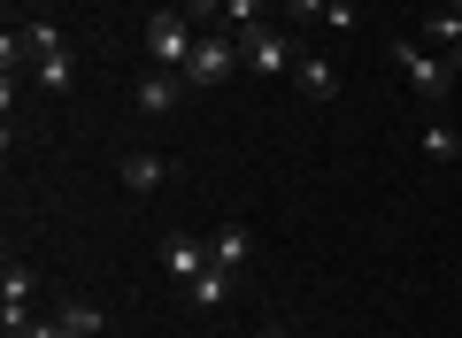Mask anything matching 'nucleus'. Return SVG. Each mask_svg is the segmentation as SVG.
Returning a JSON list of instances; mask_svg holds the SVG:
<instances>
[{
	"mask_svg": "<svg viewBox=\"0 0 462 338\" xmlns=\"http://www.w3.org/2000/svg\"><path fill=\"white\" fill-rule=\"evenodd\" d=\"M139 47H147L154 69H185V62H193V47H200V32H193L185 8H162V16H147V39H139Z\"/></svg>",
	"mask_w": 462,
	"mask_h": 338,
	"instance_id": "nucleus-1",
	"label": "nucleus"
},
{
	"mask_svg": "<svg viewBox=\"0 0 462 338\" xmlns=\"http://www.w3.org/2000/svg\"><path fill=\"white\" fill-rule=\"evenodd\" d=\"M393 62H401V78L416 85V100H424V108H439V100H447V85H455V62H439V54H431L424 39L393 47Z\"/></svg>",
	"mask_w": 462,
	"mask_h": 338,
	"instance_id": "nucleus-2",
	"label": "nucleus"
},
{
	"mask_svg": "<svg viewBox=\"0 0 462 338\" xmlns=\"http://www.w3.org/2000/svg\"><path fill=\"white\" fill-rule=\"evenodd\" d=\"M239 54H247L254 78H293V62H300V47L278 32V23H254V32H239Z\"/></svg>",
	"mask_w": 462,
	"mask_h": 338,
	"instance_id": "nucleus-3",
	"label": "nucleus"
},
{
	"mask_svg": "<svg viewBox=\"0 0 462 338\" xmlns=\"http://www.w3.org/2000/svg\"><path fill=\"white\" fill-rule=\"evenodd\" d=\"M231 69H247V54H239V39H224V32H200L193 62H185V85H193V93H208V85H224Z\"/></svg>",
	"mask_w": 462,
	"mask_h": 338,
	"instance_id": "nucleus-4",
	"label": "nucleus"
},
{
	"mask_svg": "<svg viewBox=\"0 0 462 338\" xmlns=\"http://www.w3.org/2000/svg\"><path fill=\"white\" fill-rule=\"evenodd\" d=\"M32 292H39L32 261L8 254V269H0V323H32Z\"/></svg>",
	"mask_w": 462,
	"mask_h": 338,
	"instance_id": "nucleus-5",
	"label": "nucleus"
},
{
	"mask_svg": "<svg viewBox=\"0 0 462 338\" xmlns=\"http://www.w3.org/2000/svg\"><path fill=\"white\" fill-rule=\"evenodd\" d=\"M185 93H193L185 69H147V78H139V115H178Z\"/></svg>",
	"mask_w": 462,
	"mask_h": 338,
	"instance_id": "nucleus-6",
	"label": "nucleus"
},
{
	"mask_svg": "<svg viewBox=\"0 0 462 338\" xmlns=\"http://www.w3.org/2000/svg\"><path fill=\"white\" fill-rule=\"evenodd\" d=\"M162 269L178 277L185 292H193V285H200V269H208V239H185V231H170V239H162Z\"/></svg>",
	"mask_w": 462,
	"mask_h": 338,
	"instance_id": "nucleus-7",
	"label": "nucleus"
},
{
	"mask_svg": "<svg viewBox=\"0 0 462 338\" xmlns=\"http://www.w3.org/2000/svg\"><path fill=\"white\" fill-rule=\"evenodd\" d=\"M247 254H254V239H247V224H216V231H208V269H224V277H239V269H247Z\"/></svg>",
	"mask_w": 462,
	"mask_h": 338,
	"instance_id": "nucleus-8",
	"label": "nucleus"
},
{
	"mask_svg": "<svg viewBox=\"0 0 462 338\" xmlns=\"http://www.w3.org/2000/svg\"><path fill=\"white\" fill-rule=\"evenodd\" d=\"M100 331H108V315H100L93 300H69L62 315H47V323H39V338H100Z\"/></svg>",
	"mask_w": 462,
	"mask_h": 338,
	"instance_id": "nucleus-9",
	"label": "nucleus"
},
{
	"mask_svg": "<svg viewBox=\"0 0 462 338\" xmlns=\"http://www.w3.org/2000/svg\"><path fill=\"white\" fill-rule=\"evenodd\" d=\"M116 178H124V193H139V200H147V193H162L170 161H162V154H124V161H116Z\"/></svg>",
	"mask_w": 462,
	"mask_h": 338,
	"instance_id": "nucleus-10",
	"label": "nucleus"
},
{
	"mask_svg": "<svg viewBox=\"0 0 462 338\" xmlns=\"http://www.w3.org/2000/svg\"><path fill=\"white\" fill-rule=\"evenodd\" d=\"M424 47H447V54L462 47V0H439V8L424 16Z\"/></svg>",
	"mask_w": 462,
	"mask_h": 338,
	"instance_id": "nucleus-11",
	"label": "nucleus"
},
{
	"mask_svg": "<svg viewBox=\"0 0 462 338\" xmlns=\"http://www.w3.org/2000/svg\"><path fill=\"white\" fill-rule=\"evenodd\" d=\"M293 85H300L309 100H331V93H339V69H331L324 54H300V62H293Z\"/></svg>",
	"mask_w": 462,
	"mask_h": 338,
	"instance_id": "nucleus-12",
	"label": "nucleus"
},
{
	"mask_svg": "<svg viewBox=\"0 0 462 338\" xmlns=\"http://www.w3.org/2000/svg\"><path fill=\"white\" fill-rule=\"evenodd\" d=\"M39 85H47V93H69V78H78V69H69V47H54V54H39Z\"/></svg>",
	"mask_w": 462,
	"mask_h": 338,
	"instance_id": "nucleus-13",
	"label": "nucleus"
},
{
	"mask_svg": "<svg viewBox=\"0 0 462 338\" xmlns=\"http://www.w3.org/2000/svg\"><path fill=\"white\" fill-rule=\"evenodd\" d=\"M185 300H193V307H208V315H216V307L231 300V277H224V269H200V285L185 292Z\"/></svg>",
	"mask_w": 462,
	"mask_h": 338,
	"instance_id": "nucleus-14",
	"label": "nucleus"
},
{
	"mask_svg": "<svg viewBox=\"0 0 462 338\" xmlns=\"http://www.w3.org/2000/svg\"><path fill=\"white\" fill-rule=\"evenodd\" d=\"M424 154H431V161H455V154H462V139H455L447 123H424Z\"/></svg>",
	"mask_w": 462,
	"mask_h": 338,
	"instance_id": "nucleus-15",
	"label": "nucleus"
},
{
	"mask_svg": "<svg viewBox=\"0 0 462 338\" xmlns=\"http://www.w3.org/2000/svg\"><path fill=\"white\" fill-rule=\"evenodd\" d=\"M224 23H231V39L254 32V23H263V0H224Z\"/></svg>",
	"mask_w": 462,
	"mask_h": 338,
	"instance_id": "nucleus-16",
	"label": "nucleus"
},
{
	"mask_svg": "<svg viewBox=\"0 0 462 338\" xmlns=\"http://www.w3.org/2000/svg\"><path fill=\"white\" fill-rule=\"evenodd\" d=\"M178 8H185V16H193V23H208V16H224V0H178Z\"/></svg>",
	"mask_w": 462,
	"mask_h": 338,
	"instance_id": "nucleus-17",
	"label": "nucleus"
},
{
	"mask_svg": "<svg viewBox=\"0 0 462 338\" xmlns=\"http://www.w3.org/2000/svg\"><path fill=\"white\" fill-rule=\"evenodd\" d=\"M254 338H293V331H285V323H263V331H254Z\"/></svg>",
	"mask_w": 462,
	"mask_h": 338,
	"instance_id": "nucleus-18",
	"label": "nucleus"
}]
</instances>
